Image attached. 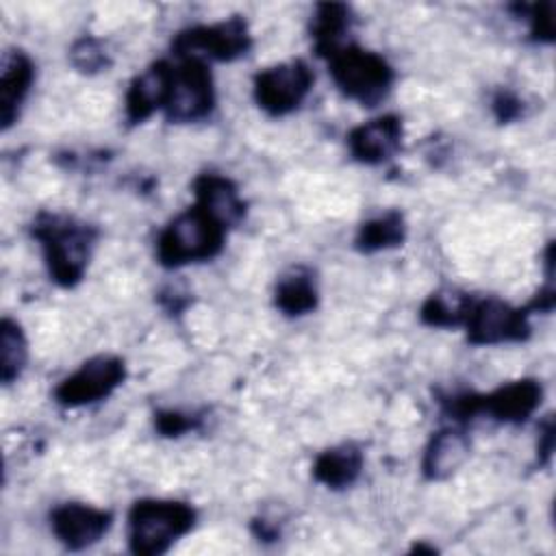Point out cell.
<instances>
[{"label":"cell","mask_w":556,"mask_h":556,"mask_svg":"<svg viewBox=\"0 0 556 556\" xmlns=\"http://www.w3.org/2000/svg\"><path fill=\"white\" fill-rule=\"evenodd\" d=\"M252 46L248 24L241 17H230L208 26H195L182 30L174 39V50L182 59H217L232 61L243 56Z\"/></svg>","instance_id":"cell-6"},{"label":"cell","mask_w":556,"mask_h":556,"mask_svg":"<svg viewBox=\"0 0 556 556\" xmlns=\"http://www.w3.org/2000/svg\"><path fill=\"white\" fill-rule=\"evenodd\" d=\"M467 454H469L467 434L456 428H445L430 439L424 452V460H421L424 476L428 480H443L463 465Z\"/></svg>","instance_id":"cell-16"},{"label":"cell","mask_w":556,"mask_h":556,"mask_svg":"<svg viewBox=\"0 0 556 556\" xmlns=\"http://www.w3.org/2000/svg\"><path fill=\"white\" fill-rule=\"evenodd\" d=\"M50 526L65 547L85 549L106 534L111 528V515L87 504H63L52 510Z\"/></svg>","instance_id":"cell-10"},{"label":"cell","mask_w":556,"mask_h":556,"mask_svg":"<svg viewBox=\"0 0 556 556\" xmlns=\"http://www.w3.org/2000/svg\"><path fill=\"white\" fill-rule=\"evenodd\" d=\"M215 91L213 78L204 61L182 59L174 67L169 96L163 106L169 122H198L213 111Z\"/></svg>","instance_id":"cell-5"},{"label":"cell","mask_w":556,"mask_h":556,"mask_svg":"<svg viewBox=\"0 0 556 556\" xmlns=\"http://www.w3.org/2000/svg\"><path fill=\"white\" fill-rule=\"evenodd\" d=\"M473 300L456 289H439L421 306V321L437 328H450L467 321Z\"/></svg>","instance_id":"cell-19"},{"label":"cell","mask_w":556,"mask_h":556,"mask_svg":"<svg viewBox=\"0 0 556 556\" xmlns=\"http://www.w3.org/2000/svg\"><path fill=\"white\" fill-rule=\"evenodd\" d=\"M465 324H467V337L476 345L523 341L530 334L528 313L500 300L473 302Z\"/></svg>","instance_id":"cell-9"},{"label":"cell","mask_w":556,"mask_h":556,"mask_svg":"<svg viewBox=\"0 0 556 556\" xmlns=\"http://www.w3.org/2000/svg\"><path fill=\"white\" fill-rule=\"evenodd\" d=\"M226 228L193 206L174 217L156 241V256L165 267H182L187 263L208 261L224 245Z\"/></svg>","instance_id":"cell-3"},{"label":"cell","mask_w":556,"mask_h":556,"mask_svg":"<svg viewBox=\"0 0 556 556\" xmlns=\"http://www.w3.org/2000/svg\"><path fill=\"white\" fill-rule=\"evenodd\" d=\"M276 306L291 317L306 315L317 306V287L308 271L293 269L276 285Z\"/></svg>","instance_id":"cell-20"},{"label":"cell","mask_w":556,"mask_h":556,"mask_svg":"<svg viewBox=\"0 0 556 556\" xmlns=\"http://www.w3.org/2000/svg\"><path fill=\"white\" fill-rule=\"evenodd\" d=\"M313 85V74L304 61H289L263 70L254 78V98L271 115H287L302 104Z\"/></svg>","instance_id":"cell-7"},{"label":"cell","mask_w":556,"mask_h":556,"mask_svg":"<svg viewBox=\"0 0 556 556\" xmlns=\"http://www.w3.org/2000/svg\"><path fill=\"white\" fill-rule=\"evenodd\" d=\"M33 63L24 52H11L2 65L0 78V122L2 128H9L20 113L24 98L33 85Z\"/></svg>","instance_id":"cell-15"},{"label":"cell","mask_w":556,"mask_h":556,"mask_svg":"<svg viewBox=\"0 0 556 556\" xmlns=\"http://www.w3.org/2000/svg\"><path fill=\"white\" fill-rule=\"evenodd\" d=\"M363 469V452L352 445L343 443L321 452L313 463V478L328 489H345L350 486Z\"/></svg>","instance_id":"cell-17"},{"label":"cell","mask_w":556,"mask_h":556,"mask_svg":"<svg viewBox=\"0 0 556 556\" xmlns=\"http://www.w3.org/2000/svg\"><path fill=\"white\" fill-rule=\"evenodd\" d=\"M406 239V224L397 211L382 213L365 222L356 235V245L363 252H380L402 245Z\"/></svg>","instance_id":"cell-21"},{"label":"cell","mask_w":556,"mask_h":556,"mask_svg":"<svg viewBox=\"0 0 556 556\" xmlns=\"http://www.w3.org/2000/svg\"><path fill=\"white\" fill-rule=\"evenodd\" d=\"M28 356V345L20 324L13 319H2L0 324V378L11 384L24 369Z\"/></svg>","instance_id":"cell-22"},{"label":"cell","mask_w":556,"mask_h":556,"mask_svg":"<svg viewBox=\"0 0 556 556\" xmlns=\"http://www.w3.org/2000/svg\"><path fill=\"white\" fill-rule=\"evenodd\" d=\"M195 206L217 219L224 228L235 226L245 215V204L237 187L219 174H202L193 182Z\"/></svg>","instance_id":"cell-14"},{"label":"cell","mask_w":556,"mask_h":556,"mask_svg":"<svg viewBox=\"0 0 556 556\" xmlns=\"http://www.w3.org/2000/svg\"><path fill=\"white\" fill-rule=\"evenodd\" d=\"M70 56H72L74 67L80 72H87V74L102 72L111 65L106 48L102 46V41H98L93 37H83L80 41H76Z\"/></svg>","instance_id":"cell-23"},{"label":"cell","mask_w":556,"mask_h":556,"mask_svg":"<svg viewBox=\"0 0 556 556\" xmlns=\"http://www.w3.org/2000/svg\"><path fill=\"white\" fill-rule=\"evenodd\" d=\"M126 378L124 361L117 356H96L67 376L56 389L54 397L63 406H85L109 397Z\"/></svg>","instance_id":"cell-8"},{"label":"cell","mask_w":556,"mask_h":556,"mask_svg":"<svg viewBox=\"0 0 556 556\" xmlns=\"http://www.w3.org/2000/svg\"><path fill=\"white\" fill-rule=\"evenodd\" d=\"M195 523V510L176 500H141L128 515L130 549L141 556L167 552Z\"/></svg>","instance_id":"cell-2"},{"label":"cell","mask_w":556,"mask_h":556,"mask_svg":"<svg viewBox=\"0 0 556 556\" xmlns=\"http://www.w3.org/2000/svg\"><path fill=\"white\" fill-rule=\"evenodd\" d=\"M330 74L337 87L352 100L374 106L393 85V70L376 52L343 46L330 56Z\"/></svg>","instance_id":"cell-4"},{"label":"cell","mask_w":556,"mask_h":556,"mask_svg":"<svg viewBox=\"0 0 556 556\" xmlns=\"http://www.w3.org/2000/svg\"><path fill=\"white\" fill-rule=\"evenodd\" d=\"M402 141V122L395 115H382L356 126L348 137V148L361 163H382L395 154Z\"/></svg>","instance_id":"cell-11"},{"label":"cell","mask_w":556,"mask_h":556,"mask_svg":"<svg viewBox=\"0 0 556 556\" xmlns=\"http://www.w3.org/2000/svg\"><path fill=\"white\" fill-rule=\"evenodd\" d=\"M172 74H174V67L169 63L156 61L130 83L126 93V119L130 124H139L148 119L154 111L165 106L169 96Z\"/></svg>","instance_id":"cell-12"},{"label":"cell","mask_w":556,"mask_h":556,"mask_svg":"<svg viewBox=\"0 0 556 556\" xmlns=\"http://www.w3.org/2000/svg\"><path fill=\"white\" fill-rule=\"evenodd\" d=\"M552 4L545 2V4H534L530 7L528 11V17H530V24H532V35L541 41H552L554 39V13H552Z\"/></svg>","instance_id":"cell-24"},{"label":"cell","mask_w":556,"mask_h":556,"mask_svg":"<svg viewBox=\"0 0 556 556\" xmlns=\"http://www.w3.org/2000/svg\"><path fill=\"white\" fill-rule=\"evenodd\" d=\"M493 111L500 122H510L523 113V102L510 91H500L493 100Z\"/></svg>","instance_id":"cell-26"},{"label":"cell","mask_w":556,"mask_h":556,"mask_svg":"<svg viewBox=\"0 0 556 556\" xmlns=\"http://www.w3.org/2000/svg\"><path fill=\"white\" fill-rule=\"evenodd\" d=\"M348 28L350 9L345 4H319L311 24L317 52L330 59L337 50L343 48V35Z\"/></svg>","instance_id":"cell-18"},{"label":"cell","mask_w":556,"mask_h":556,"mask_svg":"<svg viewBox=\"0 0 556 556\" xmlns=\"http://www.w3.org/2000/svg\"><path fill=\"white\" fill-rule=\"evenodd\" d=\"M543 389L536 380H515L493 393L480 395V413H489L500 421L519 424L536 410Z\"/></svg>","instance_id":"cell-13"},{"label":"cell","mask_w":556,"mask_h":556,"mask_svg":"<svg viewBox=\"0 0 556 556\" xmlns=\"http://www.w3.org/2000/svg\"><path fill=\"white\" fill-rule=\"evenodd\" d=\"M154 424H156L159 432H163L165 437H178L195 426V417L178 413V410H163L156 415Z\"/></svg>","instance_id":"cell-25"},{"label":"cell","mask_w":556,"mask_h":556,"mask_svg":"<svg viewBox=\"0 0 556 556\" xmlns=\"http://www.w3.org/2000/svg\"><path fill=\"white\" fill-rule=\"evenodd\" d=\"M33 235L41 241L50 276L61 287H74L87 269L96 230L72 217L43 213L33 224Z\"/></svg>","instance_id":"cell-1"}]
</instances>
